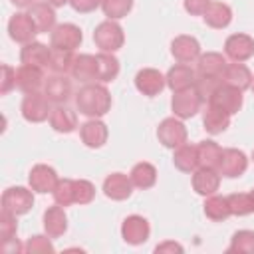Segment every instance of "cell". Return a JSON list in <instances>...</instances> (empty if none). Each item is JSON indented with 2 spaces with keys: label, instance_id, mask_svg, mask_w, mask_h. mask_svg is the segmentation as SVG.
Wrapping results in <instances>:
<instances>
[{
  "label": "cell",
  "instance_id": "cell-1",
  "mask_svg": "<svg viewBox=\"0 0 254 254\" xmlns=\"http://www.w3.org/2000/svg\"><path fill=\"white\" fill-rule=\"evenodd\" d=\"M75 105L87 117H101L111 107V95L101 83H85L75 95Z\"/></svg>",
  "mask_w": 254,
  "mask_h": 254
},
{
  "label": "cell",
  "instance_id": "cell-2",
  "mask_svg": "<svg viewBox=\"0 0 254 254\" xmlns=\"http://www.w3.org/2000/svg\"><path fill=\"white\" fill-rule=\"evenodd\" d=\"M93 42L95 46L101 50V52H107V54H113L117 52L123 42H125V36H123V28L113 22V20H105L101 22L95 32H93Z\"/></svg>",
  "mask_w": 254,
  "mask_h": 254
},
{
  "label": "cell",
  "instance_id": "cell-3",
  "mask_svg": "<svg viewBox=\"0 0 254 254\" xmlns=\"http://www.w3.org/2000/svg\"><path fill=\"white\" fill-rule=\"evenodd\" d=\"M208 103H212L214 107L222 109L224 113L232 115V113H238L240 107H242V89L230 85V83H220L216 87V91L210 95Z\"/></svg>",
  "mask_w": 254,
  "mask_h": 254
},
{
  "label": "cell",
  "instance_id": "cell-4",
  "mask_svg": "<svg viewBox=\"0 0 254 254\" xmlns=\"http://www.w3.org/2000/svg\"><path fill=\"white\" fill-rule=\"evenodd\" d=\"M32 206H34V194L24 187H10L2 194V208L16 216L26 214Z\"/></svg>",
  "mask_w": 254,
  "mask_h": 254
},
{
  "label": "cell",
  "instance_id": "cell-5",
  "mask_svg": "<svg viewBox=\"0 0 254 254\" xmlns=\"http://www.w3.org/2000/svg\"><path fill=\"white\" fill-rule=\"evenodd\" d=\"M50 99L44 93H26L22 101V117L30 123H42L50 119Z\"/></svg>",
  "mask_w": 254,
  "mask_h": 254
},
{
  "label": "cell",
  "instance_id": "cell-6",
  "mask_svg": "<svg viewBox=\"0 0 254 254\" xmlns=\"http://www.w3.org/2000/svg\"><path fill=\"white\" fill-rule=\"evenodd\" d=\"M157 137H159V141H161L165 147L177 149V147H181L183 143H187V127H185L179 119L167 117V119L161 121L159 129H157Z\"/></svg>",
  "mask_w": 254,
  "mask_h": 254
},
{
  "label": "cell",
  "instance_id": "cell-7",
  "mask_svg": "<svg viewBox=\"0 0 254 254\" xmlns=\"http://www.w3.org/2000/svg\"><path fill=\"white\" fill-rule=\"evenodd\" d=\"M83 36H81V30L75 26V24H60L54 28L52 32V48L56 50H67V52H73L75 48H79Z\"/></svg>",
  "mask_w": 254,
  "mask_h": 254
},
{
  "label": "cell",
  "instance_id": "cell-8",
  "mask_svg": "<svg viewBox=\"0 0 254 254\" xmlns=\"http://www.w3.org/2000/svg\"><path fill=\"white\" fill-rule=\"evenodd\" d=\"M200 95L196 93L194 87H189V89H183V91H177L173 95V113L179 117V119H189L192 117L198 109H200Z\"/></svg>",
  "mask_w": 254,
  "mask_h": 254
},
{
  "label": "cell",
  "instance_id": "cell-9",
  "mask_svg": "<svg viewBox=\"0 0 254 254\" xmlns=\"http://www.w3.org/2000/svg\"><path fill=\"white\" fill-rule=\"evenodd\" d=\"M248 167V159L242 151L238 149H222V155H220V161H218V167L216 171L222 175V177H240Z\"/></svg>",
  "mask_w": 254,
  "mask_h": 254
},
{
  "label": "cell",
  "instance_id": "cell-10",
  "mask_svg": "<svg viewBox=\"0 0 254 254\" xmlns=\"http://www.w3.org/2000/svg\"><path fill=\"white\" fill-rule=\"evenodd\" d=\"M8 34L14 42H20V44H28L34 40V36L38 34V28L34 24V20L30 18V14H24V12H18L10 18L8 22Z\"/></svg>",
  "mask_w": 254,
  "mask_h": 254
},
{
  "label": "cell",
  "instance_id": "cell-11",
  "mask_svg": "<svg viewBox=\"0 0 254 254\" xmlns=\"http://www.w3.org/2000/svg\"><path fill=\"white\" fill-rule=\"evenodd\" d=\"M71 79H67L64 73H54L44 81V95L50 99V103H65L71 97Z\"/></svg>",
  "mask_w": 254,
  "mask_h": 254
},
{
  "label": "cell",
  "instance_id": "cell-12",
  "mask_svg": "<svg viewBox=\"0 0 254 254\" xmlns=\"http://www.w3.org/2000/svg\"><path fill=\"white\" fill-rule=\"evenodd\" d=\"M149 232H151V228H149L147 218H143L139 214L127 216L123 220V224H121V236H123V240L127 244H133V246L135 244H143L149 238Z\"/></svg>",
  "mask_w": 254,
  "mask_h": 254
},
{
  "label": "cell",
  "instance_id": "cell-13",
  "mask_svg": "<svg viewBox=\"0 0 254 254\" xmlns=\"http://www.w3.org/2000/svg\"><path fill=\"white\" fill-rule=\"evenodd\" d=\"M224 52L232 62H246L254 56V40L248 34H232L224 42Z\"/></svg>",
  "mask_w": 254,
  "mask_h": 254
},
{
  "label": "cell",
  "instance_id": "cell-14",
  "mask_svg": "<svg viewBox=\"0 0 254 254\" xmlns=\"http://www.w3.org/2000/svg\"><path fill=\"white\" fill-rule=\"evenodd\" d=\"M44 81L46 79H44L42 67L22 64L16 69V87L24 93H38L40 87H44Z\"/></svg>",
  "mask_w": 254,
  "mask_h": 254
},
{
  "label": "cell",
  "instance_id": "cell-15",
  "mask_svg": "<svg viewBox=\"0 0 254 254\" xmlns=\"http://www.w3.org/2000/svg\"><path fill=\"white\" fill-rule=\"evenodd\" d=\"M167 85V77H163V73L159 69L153 67H145L135 75V87L143 93V95H159L163 91V87Z\"/></svg>",
  "mask_w": 254,
  "mask_h": 254
},
{
  "label": "cell",
  "instance_id": "cell-16",
  "mask_svg": "<svg viewBox=\"0 0 254 254\" xmlns=\"http://www.w3.org/2000/svg\"><path fill=\"white\" fill-rule=\"evenodd\" d=\"M58 181L60 179H58L56 171L52 167H48V165H36V167H32L30 177H28L30 189L36 190V192H54Z\"/></svg>",
  "mask_w": 254,
  "mask_h": 254
},
{
  "label": "cell",
  "instance_id": "cell-17",
  "mask_svg": "<svg viewBox=\"0 0 254 254\" xmlns=\"http://www.w3.org/2000/svg\"><path fill=\"white\" fill-rule=\"evenodd\" d=\"M103 192L111 200H125L133 192V183L131 177L123 173H113L103 181Z\"/></svg>",
  "mask_w": 254,
  "mask_h": 254
},
{
  "label": "cell",
  "instance_id": "cell-18",
  "mask_svg": "<svg viewBox=\"0 0 254 254\" xmlns=\"http://www.w3.org/2000/svg\"><path fill=\"white\" fill-rule=\"evenodd\" d=\"M171 54L179 64H190L200 58V46L192 36H177L171 44Z\"/></svg>",
  "mask_w": 254,
  "mask_h": 254
},
{
  "label": "cell",
  "instance_id": "cell-19",
  "mask_svg": "<svg viewBox=\"0 0 254 254\" xmlns=\"http://www.w3.org/2000/svg\"><path fill=\"white\" fill-rule=\"evenodd\" d=\"M220 187V173L216 169H206V167H198L192 175V189L202 194V196H210L218 190Z\"/></svg>",
  "mask_w": 254,
  "mask_h": 254
},
{
  "label": "cell",
  "instance_id": "cell-20",
  "mask_svg": "<svg viewBox=\"0 0 254 254\" xmlns=\"http://www.w3.org/2000/svg\"><path fill=\"white\" fill-rule=\"evenodd\" d=\"M194 81H196V73L189 64H177L167 73V85L175 93L189 89V87H194Z\"/></svg>",
  "mask_w": 254,
  "mask_h": 254
},
{
  "label": "cell",
  "instance_id": "cell-21",
  "mask_svg": "<svg viewBox=\"0 0 254 254\" xmlns=\"http://www.w3.org/2000/svg\"><path fill=\"white\" fill-rule=\"evenodd\" d=\"M228 62L222 54H216V52H208V54H202L198 58V64H196V75H204V77H220L222 79V73L226 69Z\"/></svg>",
  "mask_w": 254,
  "mask_h": 254
},
{
  "label": "cell",
  "instance_id": "cell-22",
  "mask_svg": "<svg viewBox=\"0 0 254 254\" xmlns=\"http://www.w3.org/2000/svg\"><path fill=\"white\" fill-rule=\"evenodd\" d=\"M71 77L83 83H91L97 79V60L91 54H81L75 56L73 65H71Z\"/></svg>",
  "mask_w": 254,
  "mask_h": 254
},
{
  "label": "cell",
  "instance_id": "cell-23",
  "mask_svg": "<svg viewBox=\"0 0 254 254\" xmlns=\"http://www.w3.org/2000/svg\"><path fill=\"white\" fill-rule=\"evenodd\" d=\"M79 137H81V141L87 145V147H91V149H97V147H101L105 141H107V125L103 123V121H99V119H89V121H85L81 127H79Z\"/></svg>",
  "mask_w": 254,
  "mask_h": 254
},
{
  "label": "cell",
  "instance_id": "cell-24",
  "mask_svg": "<svg viewBox=\"0 0 254 254\" xmlns=\"http://www.w3.org/2000/svg\"><path fill=\"white\" fill-rule=\"evenodd\" d=\"M50 56L52 50L40 42H28L22 52H20V62L26 65H36V67H44L50 64Z\"/></svg>",
  "mask_w": 254,
  "mask_h": 254
},
{
  "label": "cell",
  "instance_id": "cell-25",
  "mask_svg": "<svg viewBox=\"0 0 254 254\" xmlns=\"http://www.w3.org/2000/svg\"><path fill=\"white\" fill-rule=\"evenodd\" d=\"M44 228H46V234L50 238H58L67 230V216L62 208V204L50 206L44 212Z\"/></svg>",
  "mask_w": 254,
  "mask_h": 254
},
{
  "label": "cell",
  "instance_id": "cell-26",
  "mask_svg": "<svg viewBox=\"0 0 254 254\" xmlns=\"http://www.w3.org/2000/svg\"><path fill=\"white\" fill-rule=\"evenodd\" d=\"M222 81L244 91V89L252 87V73H250V69L242 62H234V64L226 65V69L222 73Z\"/></svg>",
  "mask_w": 254,
  "mask_h": 254
},
{
  "label": "cell",
  "instance_id": "cell-27",
  "mask_svg": "<svg viewBox=\"0 0 254 254\" xmlns=\"http://www.w3.org/2000/svg\"><path fill=\"white\" fill-rule=\"evenodd\" d=\"M202 18H204V22H206L210 28L222 30V28H226V26L230 24V20H232V10H230V6L224 4V2H210L208 8L204 10Z\"/></svg>",
  "mask_w": 254,
  "mask_h": 254
},
{
  "label": "cell",
  "instance_id": "cell-28",
  "mask_svg": "<svg viewBox=\"0 0 254 254\" xmlns=\"http://www.w3.org/2000/svg\"><path fill=\"white\" fill-rule=\"evenodd\" d=\"M173 163L183 173H194L196 167H198V151H196V145L183 143L181 147H177V151L173 155Z\"/></svg>",
  "mask_w": 254,
  "mask_h": 254
},
{
  "label": "cell",
  "instance_id": "cell-29",
  "mask_svg": "<svg viewBox=\"0 0 254 254\" xmlns=\"http://www.w3.org/2000/svg\"><path fill=\"white\" fill-rule=\"evenodd\" d=\"M28 14L34 20L38 32H50L56 26V12H54V6H50L48 2L32 4Z\"/></svg>",
  "mask_w": 254,
  "mask_h": 254
},
{
  "label": "cell",
  "instance_id": "cell-30",
  "mask_svg": "<svg viewBox=\"0 0 254 254\" xmlns=\"http://www.w3.org/2000/svg\"><path fill=\"white\" fill-rule=\"evenodd\" d=\"M202 123L210 135H218V133L226 131V127L230 125V115L224 113L222 109L214 107L212 103H208L204 109V115H202Z\"/></svg>",
  "mask_w": 254,
  "mask_h": 254
},
{
  "label": "cell",
  "instance_id": "cell-31",
  "mask_svg": "<svg viewBox=\"0 0 254 254\" xmlns=\"http://www.w3.org/2000/svg\"><path fill=\"white\" fill-rule=\"evenodd\" d=\"M50 125L58 133H71L77 127V117H75V113L71 109L58 105L50 113Z\"/></svg>",
  "mask_w": 254,
  "mask_h": 254
},
{
  "label": "cell",
  "instance_id": "cell-32",
  "mask_svg": "<svg viewBox=\"0 0 254 254\" xmlns=\"http://www.w3.org/2000/svg\"><path fill=\"white\" fill-rule=\"evenodd\" d=\"M129 177H131L133 187H137V189H151L155 185V181H157V169L151 163L143 161V163H137L131 169Z\"/></svg>",
  "mask_w": 254,
  "mask_h": 254
},
{
  "label": "cell",
  "instance_id": "cell-33",
  "mask_svg": "<svg viewBox=\"0 0 254 254\" xmlns=\"http://www.w3.org/2000/svg\"><path fill=\"white\" fill-rule=\"evenodd\" d=\"M196 151H198V167H206V169H216L218 167V161H220V155H222V149H220L218 143L200 141L196 145Z\"/></svg>",
  "mask_w": 254,
  "mask_h": 254
},
{
  "label": "cell",
  "instance_id": "cell-34",
  "mask_svg": "<svg viewBox=\"0 0 254 254\" xmlns=\"http://www.w3.org/2000/svg\"><path fill=\"white\" fill-rule=\"evenodd\" d=\"M204 214L214 220V222H220V220H226L232 212H230V206H228V198L226 196H216V194H210L204 202Z\"/></svg>",
  "mask_w": 254,
  "mask_h": 254
},
{
  "label": "cell",
  "instance_id": "cell-35",
  "mask_svg": "<svg viewBox=\"0 0 254 254\" xmlns=\"http://www.w3.org/2000/svg\"><path fill=\"white\" fill-rule=\"evenodd\" d=\"M95 60H97V79L99 81H113L119 73L117 58L107 54V52H101L95 56Z\"/></svg>",
  "mask_w": 254,
  "mask_h": 254
},
{
  "label": "cell",
  "instance_id": "cell-36",
  "mask_svg": "<svg viewBox=\"0 0 254 254\" xmlns=\"http://www.w3.org/2000/svg\"><path fill=\"white\" fill-rule=\"evenodd\" d=\"M73 60H75V56L71 54V52H67V50H52V56H50V64H48V67L54 71V73H67V71H71V65H73Z\"/></svg>",
  "mask_w": 254,
  "mask_h": 254
},
{
  "label": "cell",
  "instance_id": "cell-37",
  "mask_svg": "<svg viewBox=\"0 0 254 254\" xmlns=\"http://www.w3.org/2000/svg\"><path fill=\"white\" fill-rule=\"evenodd\" d=\"M228 252H238V254H254V232L252 230H238L234 232Z\"/></svg>",
  "mask_w": 254,
  "mask_h": 254
},
{
  "label": "cell",
  "instance_id": "cell-38",
  "mask_svg": "<svg viewBox=\"0 0 254 254\" xmlns=\"http://www.w3.org/2000/svg\"><path fill=\"white\" fill-rule=\"evenodd\" d=\"M228 198V206H230V212L234 216H246L250 212H254V204H252V196L250 192H234Z\"/></svg>",
  "mask_w": 254,
  "mask_h": 254
},
{
  "label": "cell",
  "instance_id": "cell-39",
  "mask_svg": "<svg viewBox=\"0 0 254 254\" xmlns=\"http://www.w3.org/2000/svg\"><path fill=\"white\" fill-rule=\"evenodd\" d=\"M54 200H56V204H62V206H69L71 202H75V190H73L71 179L58 181V185L54 189Z\"/></svg>",
  "mask_w": 254,
  "mask_h": 254
},
{
  "label": "cell",
  "instance_id": "cell-40",
  "mask_svg": "<svg viewBox=\"0 0 254 254\" xmlns=\"http://www.w3.org/2000/svg\"><path fill=\"white\" fill-rule=\"evenodd\" d=\"M101 8L109 20H117L129 14L133 8V0H101Z\"/></svg>",
  "mask_w": 254,
  "mask_h": 254
},
{
  "label": "cell",
  "instance_id": "cell-41",
  "mask_svg": "<svg viewBox=\"0 0 254 254\" xmlns=\"http://www.w3.org/2000/svg\"><path fill=\"white\" fill-rule=\"evenodd\" d=\"M222 83L220 77H204V75H196V81H194V89L196 93L200 95L202 101H208L210 95L216 91V87Z\"/></svg>",
  "mask_w": 254,
  "mask_h": 254
},
{
  "label": "cell",
  "instance_id": "cell-42",
  "mask_svg": "<svg viewBox=\"0 0 254 254\" xmlns=\"http://www.w3.org/2000/svg\"><path fill=\"white\" fill-rule=\"evenodd\" d=\"M16 230H18V224H16V214L8 212L2 208V214H0V242H8L16 236Z\"/></svg>",
  "mask_w": 254,
  "mask_h": 254
},
{
  "label": "cell",
  "instance_id": "cell-43",
  "mask_svg": "<svg viewBox=\"0 0 254 254\" xmlns=\"http://www.w3.org/2000/svg\"><path fill=\"white\" fill-rule=\"evenodd\" d=\"M73 190H75V202L77 204H89L95 196V187L85 179L73 181Z\"/></svg>",
  "mask_w": 254,
  "mask_h": 254
},
{
  "label": "cell",
  "instance_id": "cell-44",
  "mask_svg": "<svg viewBox=\"0 0 254 254\" xmlns=\"http://www.w3.org/2000/svg\"><path fill=\"white\" fill-rule=\"evenodd\" d=\"M24 252H28V254H48V252H54V246H52L48 236L36 234L32 238H28V242L24 244Z\"/></svg>",
  "mask_w": 254,
  "mask_h": 254
},
{
  "label": "cell",
  "instance_id": "cell-45",
  "mask_svg": "<svg viewBox=\"0 0 254 254\" xmlns=\"http://www.w3.org/2000/svg\"><path fill=\"white\" fill-rule=\"evenodd\" d=\"M12 87H16V69L10 65H2V81H0V95H6Z\"/></svg>",
  "mask_w": 254,
  "mask_h": 254
},
{
  "label": "cell",
  "instance_id": "cell-46",
  "mask_svg": "<svg viewBox=\"0 0 254 254\" xmlns=\"http://www.w3.org/2000/svg\"><path fill=\"white\" fill-rule=\"evenodd\" d=\"M210 0H185V10L192 16H202L204 10L208 8Z\"/></svg>",
  "mask_w": 254,
  "mask_h": 254
},
{
  "label": "cell",
  "instance_id": "cell-47",
  "mask_svg": "<svg viewBox=\"0 0 254 254\" xmlns=\"http://www.w3.org/2000/svg\"><path fill=\"white\" fill-rule=\"evenodd\" d=\"M69 4H71V8H73L75 12L87 14V12H93V10L101 4V0H69Z\"/></svg>",
  "mask_w": 254,
  "mask_h": 254
},
{
  "label": "cell",
  "instance_id": "cell-48",
  "mask_svg": "<svg viewBox=\"0 0 254 254\" xmlns=\"http://www.w3.org/2000/svg\"><path fill=\"white\" fill-rule=\"evenodd\" d=\"M2 250H4L6 254H16V252L24 250V246H20L16 238H12V240H8V242H4V244H2Z\"/></svg>",
  "mask_w": 254,
  "mask_h": 254
},
{
  "label": "cell",
  "instance_id": "cell-49",
  "mask_svg": "<svg viewBox=\"0 0 254 254\" xmlns=\"http://www.w3.org/2000/svg\"><path fill=\"white\" fill-rule=\"evenodd\" d=\"M155 252H183V246L177 242H165V244H159Z\"/></svg>",
  "mask_w": 254,
  "mask_h": 254
},
{
  "label": "cell",
  "instance_id": "cell-50",
  "mask_svg": "<svg viewBox=\"0 0 254 254\" xmlns=\"http://www.w3.org/2000/svg\"><path fill=\"white\" fill-rule=\"evenodd\" d=\"M12 4L18 8H30L34 4V0H12Z\"/></svg>",
  "mask_w": 254,
  "mask_h": 254
},
{
  "label": "cell",
  "instance_id": "cell-51",
  "mask_svg": "<svg viewBox=\"0 0 254 254\" xmlns=\"http://www.w3.org/2000/svg\"><path fill=\"white\" fill-rule=\"evenodd\" d=\"M50 6H54V8H58V6H64L65 2H69V0H46Z\"/></svg>",
  "mask_w": 254,
  "mask_h": 254
},
{
  "label": "cell",
  "instance_id": "cell-52",
  "mask_svg": "<svg viewBox=\"0 0 254 254\" xmlns=\"http://www.w3.org/2000/svg\"><path fill=\"white\" fill-rule=\"evenodd\" d=\"M250 196H252V204H254V189L250 190Z\"/></svg>",
  "mask_w": 254,
  "mask_h": 254
},
{
  "label": "cell",
  "instance_id": "cell-53",
  "mask_svg": "<svg viewBox=\"0 0 254 254\" xmlns=\"http://www.w3.org/2000/svg\"><path fill=\"white\" fill-rule=\"evenodd\" d=\"M252 91H254V83H252Z\"/></svg>",
  "mask_w": 254,
  "mask_h": 254
},
{
  "label": "cell",
  "instance_id": "cell-54",
  "mask_svg": "<svg viewBox=\"0 0 254 254\" xmlns=\"http://www.w3.org/2000/svg\"><path fill=\"white\" fill-rule=\"evenodd\" d=\"M252 159H254V153H252Z\"/></svg>",
  "mask_w": 254,
  "mask_h": 254
}]
</instances>
